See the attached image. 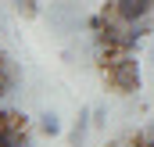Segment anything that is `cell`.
Returning a JSON list of instances; mask_svg holds the SVG:
<instances>
[{
    "label": "cell",
    "instance_id": "cell-3",
    "mask_svg": "<svg viewBox=\"0 0 154 147\" xmlns=\"http://www.w3.org/2000/svg\"><path fill=\"white\" fill-rule=\"evenodd\" d=\"M86 129H90V111H79L75 126H72V140H68V144H72V147H82V140H86Z\"/></svg>",
    "mask_w": 154,
    "mask_h": 147
},
{
    "label": "cell",
    "instance_id": "cell-4",
    "mask_svg": "<svg viewBox=\"0 0 154 147\" xmlns=\"http://www.w3.org/2000/svg\"><path fill=\"white\" fill-rule=\"evenodd\" d=\"M14 83H18V72H14V65H4V68H0V97H7V93L14 90Z\"/></svg>",
    "mask_w": 154,
    "mask_h": 147
},
{
    "label": "cell",
    "instance_id": "cell-6",
    "mask_svg": "<svg viewBox=\"0 0 154 147\" xmlns=\"http://www.w3.org/2000/svg\"><path fill=\"white\" fill-rule=\"evenodd\" d=\"M18 11H22L25 18H36L39 14V0H18Z\"/></svg>",
    "mask_w": 154,
    "mask_h": 147
},
{
    "label": "cell",
    "instance_id": "cell-1",
    "mask_svg": "<svg viewBox=\"0 0 154 147\" xmlns=\"http://www.w3.org/2000/svg\"><path fill=\"white\" fill-rule=\"evenodd\" d=\"M100 79H104V86L111 93H118V97L140 93L143 75H140L136 54H100Z\"/></svg>",
    "mask_w": 154,
    "mask_h": 147
},
{
    "label": "cell",
    "instance_id": "cell-2",
    "mask_svg": "<svg viewBox=\"0 0 154 147\" xmlns=\"http://www.w3.org/2000/svg\"><path fill=\"white\" fill-rule=\"evenodd\" d=\"M115 18H122L125 25L154 18V0H115Z\"/></svg>",
    "mask_w": 154,
    "mask_h": 147
},
{
    "label": "cell",
    "instance_id": "cell-5",
    "mask_svg": "<svg viewBox=\"0 0 154 147\" xmlns=\"http://www.w3.org/2000/svg\"><path fill=\"white\" fill-rule=\"evenodd\" d=\"M39 129H43L47 136H57V133H61V118H57L54 111H47V115H39Z\"/></svg>",
    "mask_w": 154,
    "mask_h": 147
},
{
    "label": "cell",
    "instance_id": "cell-7",
    "mask_svg": "<svg viewBox=\"0 0 154 147\" xmlns=\"http://www.w3.org/2000/svg\"><path fill=\"white\" fill-rule=\"evenodd\" d=\"M4 65H11V58H7V50L0 47V68H4Z\"/></svg>",
    "mask_w": 154,
    "mask_h": 147
}]
</instances>
